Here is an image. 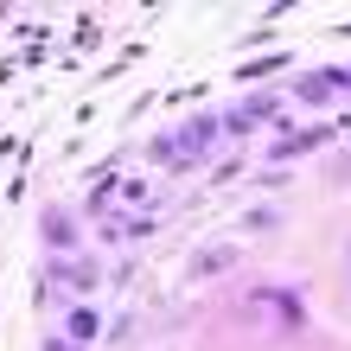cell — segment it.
<instances>
[{"instance_id": "1", "label": "cell", "mask_w": 351, "mask_h": 351, "mask_svg": "<svg viewBox=\"0 0 351 351\" xmlns=\"http://www.w3.org/2000/svg\"><path fill=\"white\" fill-rule=\"evenodd\" d=\"M230 262H237V250H230V243H217V250H204L192 268H198V275H217V268H230Z\"/></svg>"}]
</instances>
